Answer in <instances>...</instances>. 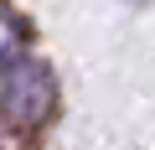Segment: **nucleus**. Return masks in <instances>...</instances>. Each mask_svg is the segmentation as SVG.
<instances>
[{"instance_id": "nucleus-1", "label": "nucleus", "mask_w": 155, "mask_h": 150, "mask_svg": "<svg viewBox=\"0 0 155 150\" xmlns=\"http://www.w3.org/2000/svg\"><path fill=\"white\" fill-rule=\"evenodd\" d=\"M52 109V78L36 62H5L0 72V114L11 124H36Z\"/></svg>"}]
</instances>
